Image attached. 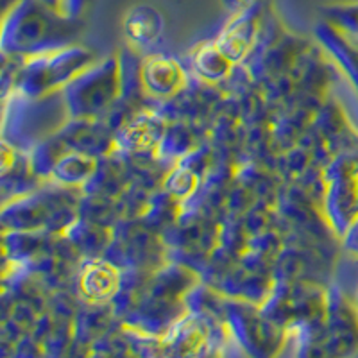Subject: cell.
<instances>
[{"label": "cell", "mask_w": 358, "mask_h": 358, "mask_svg": "<svg viewBox=\"0 0 358 358\" xmlns=\"http://www.w3.org/2000/svg\"><path fill=\"white\" fill-rule=\"evenodd\" d=\"M79 25L43 0H18L4 13L2 54L33 56L76 43Z\"/></svg>", "instance_id": "cell-1"}, {"label": "cell", "mask_w": 358, "mask_h": 358, "mask_svg": "<svg viewBox=\"0 0 358 358\" xmlns=\"http://www.w3.org/2000/svg\"><path fill=\"white\" fill-rule=\"evenodd\" d=\"M83 190L43 181L38 188L4 201V231H45L63 235L79 215Z\"/></svg>", "instance_id": "cell-2"}, {"label": "cell", "mask_w": 358, "mask_h": 358, "mask_svg": "<svg viewBox=\"0 0 358 358\" xmlns=\"http://www.w3.org/2000/svg\"><path fill=\"white\" fill-rule=\"evenodd\" d=\"M69 110L62 92L31 99L13 92L4 97L2 129L9 143L29 152L69 122Z\"/></svg>", "instance_id": "cell-3"}, {"label": "cell", "mask_w": 358, "mask_h": 358, "mask_svg": "<svg viewBox=\"0 0 358 358\" xmlns=\"http://www.w3.org/2000/svg\"><path fill=\"white\" fill-rule=\"evenodd\" d=\"M97 59L94 50L79 43L24 56L13 92L31 99L62 92L78 73L94 65Z\"/></svg>", "instance_id": "cell-4"}, {"label": "cell", "mask_w": 358, "mask_h": 358, "mask_svg": "<svg viewBox=\"0 0 358 358\" xmlns=\"http://www.w3.org/2000/svg\"><path fill=\"white\" fill-rule=\"evenodd\" d=\"M124 94L120 52L104 57L102 62L78 73L62 90L70 118H101L115 106Z\"/></svg>", "instance_id": "cell-5"}, {"label": "cell", "mask_w": 358, "mask_h": 358, "mask_svg": "<svg viewBox=\"0 0 358 358\" xmlns=\"http://www.w3.org/2000/svg\"><path fill=\"white\" fill-rule=\"evenodd\" d=\"M224 322L242 353L273 357L285 348L287 330L268 319L257 303L224 296Z\"/></svg>", "instance_id": "cell-6"}, {"label": "cell", "mask_w": 358, "mask_h": 358, "mask_svg": "<svg viewBox=\"0 0 358 358\" xmlns=\"http://www.w3.org/2000/svg\"><path fill=\"white\" fill-rule=\"evenodd\" d=\"M104 257L120 268L155 273L169 262L167 244L162 233L149 228L140 217L122 219L113 226V236Z\"/></svg>", "instance_id": "cell-7"}, {"label": "cell", "mask_w": 358, "mask_h": 358, "mask_svg": "<svg viewBox=\"0 0 358 358\" xmlns=\"http://www.w3.org/2000/svg\"><path fill=\"white\" fill-rule=\"evenodd\" d=\"M124 268L110 258H81L76 274V292L81 303L88 305H111L122 285Z\"/></svg>", "instance_id": "cell-8"}, {"label": "cell", "mask_w": 358, "mask_h": 358, "mask_svg": "<svg viewBox=\"0 0 358 358\" xmlns=\"http://www.w3.org/2000/svg\"><path fill=\"white\" fill-rule=\"evenodd\" d=\"M167 126L169 120L156 108L143 106L115 133V151L127 155H158V147Z\"/></svg>", "instance_id": "cell-9"}, {"label": "cell", "mask_w": 358, "mask_h": 358, "mask_svg": "<svg viewBox=\"0 0 358 358\" xmlns=\"http://www.w3.org/2000/svg\"><path fill=\"white\" fill-rule=\"evenodd\" d=\"M143 95L152 101H169L188 85V73L176 57L152 52L140 62Z\"/></svg>", "instance_id": "cell-10"}, {"label": "cell", "mask_w": 358, "mask_h": 358, "mask_svg": "<svg viewBox=\"0 0 358 358\" xmlns=\"http://www.w3.org/2000/svg\"><path fill=\"white\" fill-rule=\"evenodd\" d=\"M262 27H264V11H262V4L258 2L244 11L231 15L215 41L220 49L231 57L233 63L241 65L255 49Z\"/></svg>", "instance_id": "cell-11"}, {"label": "cell", "mask_w": 358, "mask_h": 358, "mask_svg": "<svg viewBox=\"0 0 358 358\" xmlns=\"http://www.w3.org/2000/svg\"><path fill=\"white\" fill-rule=\"evenodd\" d=\"M315 38L358 92V43L328 20L315 25Z\"/></svg>", "instance_id": "cell-12"}, {"label": "cell", "mask_w": 358, "mask_h": 358, "mask_svg": "<svg viewBox=\"0 0 358 358\" xmlns=\"http://www.w3.org/2000/svg\"><path fill=\"white\" fill-rule=\"evenodd\" d=\"M122 27L124 36L131 49L145 50L162 40L165 20L162 13L152 6H134L127 11Z\"/></svg>", "instance_id": "cell-13"}, {"label": "cell", "mask_w": 358, "mask_h": 358, "mask_svg": "<svg viewBox=\"0 0 358 358\" xmlns=\"http://www.w3.org/2000/svg\"><path fill=\"white\" fill-rule=\"evenodd\" d=\"M190 65L197 79L213 86L224 85L236 69V63H233L215 40L197 45L190 54Z\"/></svg>", "instance_id": "cell-14"}, {"label": "cell", "mask_w": 358, "mask_h": 358, "mask_svg": "<svg viewBox=\"0 0 358 358\" xmlns=\"http://www.w3.org/2000/svg\"><path fill=\"white\" fill-rule=\"evenodd\" d=\"M63 236L81 258L102 257L111 242L113 228H108V226L94 222L86 217L78 215V219L65 229Z\"/></svg>", "instance_id": "cell-15"}, {"label": "cell", "mask_w": 358, "mask_h": 358, "mask_svg": "<svg viewBox=\"0 0 358 358\" xmlns=\"http://www.w3.org/2000/svg\"><path fill=\"white\" fill-rule=\"evenodd\" d=\"M99 163H101V158H97V156L78 151L66 152L57 159L47 181H52V183L62 185V187L83 190V187L88 183L90 178L97 171Z\"/></svg>", "instance_id": "cell-16"}, {"label": "cell", "mask_w": 358, "mask_h": 358, "mask_svg": "<svg viewBox=\"0 0 358 358\" xmlns=\"http://www.w3.org/2000/svg\"><path fill=\"white\" fill-rule=\"evenodd\" d=\"M201 183H203V178L197 172L185 167L181 163H174L171 171L167 172V176H165V179H163L162 188L167 194H171L176 201L185 204L196 194Z\"/></svg>", "instance_id": "cell-17"}, {"label": "cell", "mask_w": 358, "mask_h": 358, "mask_svg": "<svg viewBox=\"0 0 358 358\" xmlns=\"http://www.w3.org/2000/svg\"><path fill=\"white\" fill-rule=\"evenodd\" d=\"M342 242H344V248H346L348 251L358 257V220L353 224V228L344 235Z\"/></svg>", "instance_id": "cell-18"}, {"label": "cell", "mask_w": 358, "mask_h": 358, "mask_svg": "<svg viewBox=\"0 0 358 358\" xmlns=\"http://www.w3.org/2000/svg\"><path fill=\"white\" fill-rule=\"evenodd\" d=\"M222 2L224 6L228 8V11H231L233 15H235V13H241L244 11V9L251 8V6L258 4L260 0H222Z\"/></svg>", "instance_id": "cell-19"}, {"label": "cell", "mask_w": 358, "mask_h": 358, "mask_svg": "<svg viewBox=\"0 0 358 358\" xmlns=\"http://www.w3.org/2000/svg\"><path fill=\"white\" fill-rule=\"evenodd\" d=\"M45 4L49 6V8L56 9L57 13H62V4H63V0H43Z\"/></svg>", "instance_id": "cell-20"}]
</instances>
